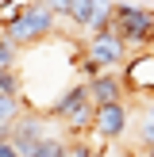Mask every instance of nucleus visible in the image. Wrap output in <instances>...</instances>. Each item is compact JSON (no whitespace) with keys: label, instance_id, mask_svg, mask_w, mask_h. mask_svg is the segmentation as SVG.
<instances>
[{"label":"nucleus","instance_id":"nucleus-1","mask_svg":"<svg viewBox=\"0 0 154 157\" xmlns=\"http://www.w3.org/2000/svg\"><path fill=\"white\" fill-rule=\"evenodd\" d=\"M50 35H58V15L46 8V0H27V8L19 12V19H12L4 27V38L23 46H35V42H46Z\"/></svg>","mask_w":154,"mask_h":157},{"label":"nucleus","instance_id":"nucleus-2","mask_svg":"<svg viewBox=\"0 0 154 157\" xmlns=\"http://www.w3.org/2000/svg\"><path fill=\"white\" fill-rule=\"evenodd\" d=\"M112 31L127 42L131 54L150 50V46H154V8L120 0V4H116V23H112Z\"/></svg>","mask_w":154,"mask_h":157},{"label":"nucleus","instance_id":"nucleus-3","mask_svg":"<svg viewBox=\"0 0 154 157\" xmlns=\"http://www.w3.org/2000/svg\"><path fill=\"white\" fill-rule=\"evenodd\" d=\"M50 115H54V123L66 127L73 138H85L92 130V115H96V104H92V96H89V84L77 81L73 88L50 107Z\"/></svg>","mask_w":154,"mask_h":157},{"label":"nucleus","instance_id":"nucleus-4","mask_svg":"<svg viewBox=\"0 0 154 157\" xmlns=\"http://www.w3.org/2000/svg\"><path fill=\"white\" fill-rule=\"evenodd\" d=\"M127 123H131L127 100H116V104H96V115H92V130H89V134L96 138L100 146H108V142H120V138L127 134Z\"/></svg>","mask_w":154,"mask_h":157},{"label":"nucleus","instance_id":"nucleus-5","mask_svg":"<svg viewBox=\"0 0 154 157\" xmlns=\"http://www.w3.org/2000/svg\"><path fill=\"white\" fill-rule=\"evenodd\" d=\"M85 54H89L92 61H96L100 69H123L127 65V58H131V50H127V42H123L116 31H100V35H89L85 38Z\"/></svg>","mask_w":154,"mask_h":157},{"label":"nucleus","instance_id":"nucleus-6","mask_svg":"<svg viewBox=\"0 0 154 157\" xmlns=\"http://www.w3.org/2000/svg\"><path fill=\"white\" fill-rule=\"evenodd\" d=\"M120 77H123L127 96H146V100H154V46H150V50L131 54Z\"/></svg>","mask_w":154,"mask_h":157},{"label":"nucleus","instance_id":"nucleus-7","mask_svg":"<svg viewBox=\"0 0 154 157\" xmlns=\"http://www.w3.org/2000/svg\"><path fill=\"white\" fill-rule=\"evenodd\" d=\"M89 84V96L92 104H116V100H127V88H123V77L112 73V69H104V73H96Z\"/></svg>","mask_w":154,"mask_h":157},{"label":"nucleus","instance_id":"nucleus-8","mask_svg":"<svg viewBox=\"0 0 154 157\" xmlns=\"http://www.w3.org/2000/svg\"><path fill=\"white\" fill-rule=\"evenodd\" d=\"M27 157H69V138L66 134H46Z\"/></svg>","mask_w":154,"mask_h":157},{"label":"nucleus","instance_id":"nucleus-9","mask_svg":"<svg viewBox=\"0 0 154 157\" xmlns=\"http://www.w3.org/2000/svg\"><path fill=\"white\" fill-rule=\"evenodd\" d=\"M89 15H92V0H73V8H69V23L77 27V35H85Z\"/></svg>","mask_w":154,"mask_h":157},{"label":"nucleus","instance_id":"nucleus-10","mask_svg":"<svg viewBox=\"0 0 154 157\" xmlns=\"http://www.w3.org/2000/svg\"><path fill=\"white\" fill-rule=\"evenodd\" d=\"M139 146H154V104L143 111V123H139Z\"/></svg>","mask_w":154,"mask_h":157},{"label":"nucleus","instance_id":"nucleus-11","mask_svg":"<svg viewBox=\"0 0 154 157\" xmlns=\"http://www.w3.org/2000/svg\"><path fill=\"white\" fill-rule=\"evenodd\" d=\"M15 65H19V46L0 35V69H15Z\"/></svg>","mask_w":154,"mask_h":157},{"label":"nucleus","instance_id":"nucleus-12","mask_svg":"<svg viewBox=\"0 0 154 157\" xmlns=\"http://www.w3.org/2000/svg\"><path fill=\"white\" fill-rule=\"evenodd\" d=\"M0 92L19 96V69H0Z\"/></svg>","mask_w":154,"mask_h":157},{"label":"nucleus","instance_id":"nucleus-13","mask_svg":"<svg viewBox=\"0 0 154 157\" xmlns=\"http://www.w3.org/2000/svg\"><path fill=\"white\" fill-rule=\"evenodd\" d=\"M46 8H50L58 19H69V8H73V0H46Z\"/></svg>","mask_w":154,"mask_h":157},{"label":"nucleus","instance_id":"nucleus-14","mask_svg":"<svg viewBox=\"0 0 154 157\" xmlns=\"http://www.w3.org/2000/svg\"><path fill=\"white\" fill-rule=\"evenodd\" d=\"M0 157H23V153L12 146V138H0Z\"/></svg>","mask_w":154,"mask_h":157}]
</instances>
